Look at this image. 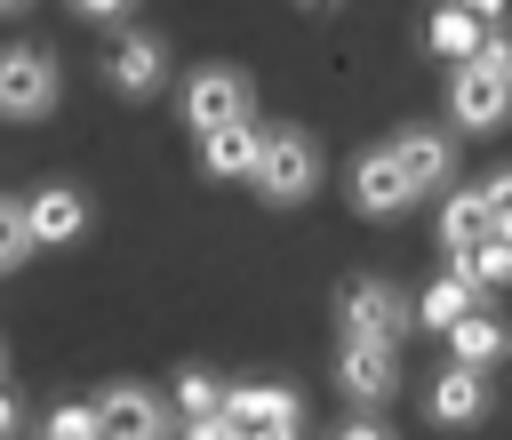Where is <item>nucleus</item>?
Instances as JSON below:
<instances>
[{
	"instance_id": "1",
	"label": "nucleus",
	"mask_w": 512,
	"mask_h": 440,
	"mask_svg": "<svg viewBox=\"0 0 512 440\" xmlns=\"http://www.w3.org/2000/svg\"><path fill=\"white\" fill-rule=\"evenodd\" d=\"M448 112H456V128H472V136H488V128L512 120V40H504V32H488L480 56L456 64V80H448Z\"/></svg>"
},
{
	"instance_id": "2",
	"label": "nucleus",
	"mask_w": 512,
	"mask_h": 440,
	"mask_svg": "<svg viewBox=\"0 0 512 440\" xmlns=\"http://www.w3.org/2000/svg\"><path fill=\"white\" fill-rule=\"evenodd\" d=\"M272 208H296V200H312L320 192V144L304 136V128H272L264 136V152H256V176H248Z\"/></svg>"
},
{
	"instance_id": "3",
	"label": "nucleus",
	"mask_w": 512,
	"mask_h": 440,
	"mask_svg": "<svg viewBox=\"0 0 512 440\" xmlns=\"http://www.w3.org/2000/svg\"><path fill=\"white\" fill-rule=\"evenodd\" d=\"M336 320H344L352 344H392V352H400V336L416 328V312H408V296H400L392 280H344V288H336Z\"/></svg>"
},
{
	"instance_id": "4",
	"label": "nucleus",
	"mask_w": 512,
	"mask_h": 440,
	"mask_svg": "<svg viewBox=\"0 0 512 440\" xmlns=\"http://www.w3.org/2000/svg\"><path fill=\"white\" fill-rule=\"evenodd\" d=\"M256 112V88H248V72H232V64H208V72H192L184 80V120L200 128V136H216V128H240Z\"/></svg>"
},
{
	"instance_id": "5",
	"label": "nucleus",
	"mask_w": 512,
	"mask_h": 440,
	"mask_svg": "<svg viewBox=\"0 0 512 440\" xmlns=\"http://www.w3.org/2000/svg\"><path fill=\"white\" fill-rule=\"evenodd\" d=\"M56 104V56L48 48H0V120H40Z\"/></svg>"
},
{
	"instance_id": "6",
	"label": "nucleus",
	"mask_w": 512,
	"mask_h": 440,
	"mask_svg": "<svg viewBox=\"0 0 512 440\" xmlns=\"http://www.w3.org/2000/svg\"><path fill=\"white\" fill-rule=\"evenodd\" d=\"M96 440H168V400L152 384H112L96 400Z\"/></svg>"
},
{
	"instance_id": "7",
	"label": "nucleus",
	"mask_w": 512,
	"mask_h": 440,
	"mask_svg": "<svg viewBox=\"0 0 512 440\" xmlns=\"http://www.w3.org/2000/svg\"><path fill=\"white\" fill-rule=\"evenodd\" d=\"M224 424H232L240 440H296V392H280V384H240V392H224Z\"/></svg>"
},
{
	"instance_id": "8",
	"label": "nucleus",
	"mask_w": 512,
	"mask_h": 440,
	"mask_svg": "<svg viewBox=\"0 0 512 440\" xmlns=\"http://www.w3.org/2000/svg\"><path fill=\"white\" fill-rule=\"evenodd\" d=\"M88 232V200L72 192V184H40L32 200H24V240L32 248H72Z\"/></svg>"
},
{
	"instance_id": "9",
	"label": "nucleus",
	"mask_w": 512,
	"mask_h": 440,
	"mask_svg": "<svg viewBox=\"0 0 512 440\" xmlns=\"http://www.w3.org/2000/svg\"><path fill=\"white\" fill-rule=\"evenodd\" d=\"M104 80H112L120 96H152V88L168 80V40H160V32H120L112 56H104Z\"/></svg>"
},
{
	"instance_id": "10",
	"label": "nucleus",
	"mask_w": 512,
	"mask_h": 440,
	"mask_svg": "<svg viewBox=\"0 0 512 440\" xmlns=\"http://www.w3.org/2000/svg\"><path fill=\"white\" fill-rule=\"evenodd\" d=\"M336 384H344L360 408H376V400L400 392V352H392V344H352V336H344V352H336Z\"/></svg>"
},
{
	"instance_id": "11",
	"label": "nucleus",
	"mask_w": 512,
	"mask_h": 440,
	"mask_svg": "<svg viewBox=\"0 0 512 440\" xmlns=\"http://www.w3.org/2000/svg\"><path fill=\"white\" fill-rule=\"evenodd\" d=\"M384 152H392V168L416 184V200H424L432 184H448V176H456V144H448L440 128H400Z\"/></svg>"
},
{
	"instance_id": "12",
	"label": "nucleus",
	"mask_w": 512,
	"mask_h": 440,
	"mask_svg": "<svg viewBox=\"0 0 512 440\" xmlns=\"http://www.w3.org/2000/svg\"><path fill=\"white\" fill-rule=\"evenodd\" d=\"M352 208H360V216H400V208H416V184L392 168V152H384V144L352 160Z\"/></svg>"
},
{
	"instance_id": "13",
	"label": "nucleus",
	"mask_w": 512,
	"mask_h": 440,
	"mask_svg": "<svg viewBox=\"0 0 512 440\" xmlns=\"http://www.w3.org/2000/svg\"><path fill=\"white\" fill-rule=\"evenodd\" d=\"M424 408H432V424L464 432V424H480V416H488V376H480V368H440V376H432V392H424Z\"/></svg>"
},
{
	"instance_id": "14",
	"label": "nucleus",
	"mask_w": 512,
	"mask_h": 440,
	"mask_svg": "<svg viewBox=\"0 0 512 440\" xmlns=\"http://www.w3.org/2000/svg\"><path fill=\"white\" fill-rule=\"evenodd\" d=\"M256 152H264V128H256V120L200 136V168H208L216 184H248V176H256Z\"/></svg>"
},
{
	"instance_id": "15",
	"label": "nucleus",
	"mask_w": 512,
	"mask_h": 440,
	"mask_svg": "<svg viewBox=\"0 0 512 440\" xmlns=\"http://www.w3.org/2000/svg\"><path fill=\"white\" fill-rule=\"evenodd\" d=\"M448 352H456L448 368H488V360H504V352H512V328H504L488 304H472V312L448 328Z\"/></svg>"
},
{
	"instance_id": "16",
	"label": "nucleus",
	"mask_w": 512,
	"mask_h": 440,
	"mask_svg": "<svg viewBox=\"0 0 512 440\" xmlns=\"http://www.w3.org/2000/svg\"><path fill=\"white\" fill-rule=\"evenodd\" d=\"M488 232H496V224H488V200H480V184H472V192H448V200H440V248H448V256L480 248Z\"/></svg>"
},
{
	"instance_id": "17",
	"label": "nucleus",
	"mask_w": 512,
	"mask_h": 440,
	"mask_svg": "<svg viewBox=\"0 0 512 440\" xmlns=\"http://www.w3.org/2000/svg\"><path fill=\"white\" fill-rule=\"evenodd\" d=\"M472 304H480V296H472V288H464L456 272H440V280H432V288H424V296H416L408 312H416V328H432V336H448V328H456V320H464Z\"/></svg>"
},
{
	"instance_id": "18",
	"label": "nucleus",
	"mask_w": 512,
	"mask_h": 440,
	"mask_svg": "<svg viewBox=\"0 0 512 440\" xmlns=\"http://www.w3.org/2000/svg\"><path fill=\"white\" fill-rule=\"evenodd\" d=\"M424 40H432L440 56H456V64H464V56H480V40H488V24H472L464 8H432V24H424Z\"/></svg>"
},
{
	"instance_id": "19",
	"label": "nucleus",
	"mask_w": 512,
	"mask_h": 440,
	"mask_svg": "<svg viewBox=\"0 0 512 440\" xmlns=\"http://www.w3.org/2000/svg\"><path fill=\"white\" fill-rule=\"evenodd\" d=\"M176 408H184V424H200V416H224V376H208V368H184V376H176Z\"/></svg>"
},
{
	"instance_id": "20",
	"label": "nucleus",
	"mask_w": 512,
	"mask_h": 440,
	"mask_svg": "<svg viewBox=\"0 0 512 440\" xmlns=\"http://www.w3.org/2000/svg\"><path fill=\"white\" fill-rule=\"evenodd\" d=\"M32 256V240H24V200H0V272H16Z\"/></svg>"
},
{
	"instance_id": "21",
	"label": "nucleus",
	"mask_w": 512,
	"mask_h": 440,
	"mask_svg": "<svg viewBox=\"0 0 512 440\" xmlns=\"http://www.w3.org/2000/svg\"><path fill=\"white\" fill-rule=\"evenodd\" d=\"M48 440H96V408H56L48 416Z\"/></svg>"
},
{
	"instance_id": "22",
	"label": "nucleus",
	"mask_w": 512,
	"mask_h": 440,
	"mask_svg": "<svg viewBox=\"0 0 512 440\" xmlns=\"http://www.w3.org/2000/svg\"><path fill=\"white\" fill-rule=\"evenodd\" d=\"M480 200H488V224H496V232H512V168H504V176H488V184H480Z\"/></svg>"
},
{
	"instance_id": "23",
	"label": "nucleus",
	"mask_w": 512,
	"mask_h": 440,
	"mask_svg": "<svg viewBox=\"0 0 512 440\" xmlns=\"http://www.w3.org/2000/svg\"><path fill=\"white\" fill-rule=\"evenodd\" d=\"M136 0H72V16H88V24H112V16H128Z\"/></svg>"
},
{
	"instance_id": "24",
	"label": "nucleus",
	"mask_w": 512,
	"mask_h": 440,
	"mask_svg": "<svg viewBox=\"0 0 512 440\" xmlns=\"http://www.w3.org/2000/svg\"><path fill=\"white\" fill-rule=\"evenodd\" d=\"M184 440H240L224 416H200V424H184Z\"/></svg>"
},
{
	"instance_id": "25",
	"label": "nucleus",
	"mask_w": 512,
	"mask_h": 440,
	"mask_svg": "<svg viewBox=\"0 0 512 440\" xmlns=\"http://www.w3.org/2000/svg\"><path fill=\"white\" fill-rule=\"evenodd\" d=\"M440 8H464L472 24H496V16H504V0H440Z\"/></svg>"
},
{
	"instance_id": "26",
	"label": "nucleus",
	"mask_w": 512,
	"mask_h": 440,
	"mask_svg": "<svg viewBox=\"0 0 512 440\" xmlns=\"http://www.w3.org/2000/svg\"><path fill=\"white\" fill-rule=\"evenodd\" d=\"M336 440H392V432H384V424H376V416H352V424H344V432H336Z\"/></svg>"
},
{
	"instance_id": "27",
	"label": "nucleus",
	"mask_w": 512,
	"mask_h": 440,
	"mask_svg": "<svg viewBox=\"0 0 512 440\" xmlns=\"http://www.w3.org/2000/svg\"><path fill=\"white\" fill-rule=\"evenodd\" d=\"M16 424H24V408H16V392L0 384V440H16Z\"/></svg>"
},
{
	"instance_id": "28",
	"label": "nucleus",
	"mask_w": 512,
	"mask_h": 440,
	"mask_svg": "<svg viewBox=\"0 0 512 440\" xmlns=\"http://www.w3.org/2000/svg\"><path fill=\"white\" fill-rule=\"evenodd\" d=\"M16 8H24V0H0V16H16Z\"/></svg>"
},
{
	"instance_id": "29",
	"label": "nucleus",
	"mask_w": 512,
	"mask_h": 440,
	"mask_svg": "<svg viewBox=\"0 0 512 440\" xmlns=\"http://www.w3.org/2000/svg\"><path fill=\"white\" fill-rule=\"evenodd\" d=\"M304 8H336V0H304Z\"/></svg>"
}]
</instances>
